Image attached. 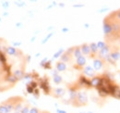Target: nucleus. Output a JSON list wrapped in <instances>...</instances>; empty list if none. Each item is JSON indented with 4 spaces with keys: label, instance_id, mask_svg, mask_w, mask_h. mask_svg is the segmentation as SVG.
Instances as JSON below:
<instances>
[{
    "label": "nucleus",
    "instance_id": "a878e982",
    "mask_svg": "<svg viewBox=\"0 0 120 113\" xmlns=\"http://www.w3.org/2000/svg\"><path fill=\"white\" fill-rule=\"evenodd\" d=\"M2 7H3L4 8H8L9 7V2H8V1H4V2H2Z\"/></svg>",
    "mask_w": 120,
    "mask_h": 113
},
{
    "label": "nucleus",
    "instance_id": "b1692460",
    "mask_svg": "<svg viewBox=\"0 0 120 113\" xmlns=\"http://www.w3.org/2000/svg\"><path fill=\"white\" fill-rule=\"evenodd\" d=\"M30 106H28V105H26L25 107H23L22 108V109H21V111H20V113H30Z\"/></svg>",
    "mask_w": 120,
    "mask_h": 113
},
{
    "label": "nucleus",
    "instance_id": "ddd939ff",
    "mask_svg": "<svg viewBox=\"0 0 120 113\" xmlns=\"http://www.w3.org/2000/svg\"><path fill=\"white\" fill-rule=\"evenodd\" d=\"M80 56H82L80 46H75L74 47V50H73V56L77 59L78 57H79Z\"/></svg>",
    "mask_w": 120,
    "mask_h": 113
},
{
    "label": "nucleus",
    "instance_id": "2f4dec72",
    "mask_svg": "<svg viewBox=\"0 0 120 113\" xmlns=\"http://www.w3.org/2000/svg\"><path fill=\"white\" fill-rule=\"evenodd\" d=\"M20 44H21L20 42H19V43L14 42V43H13V44H14V45H20Z\"/></svg>",
    "mask_w": 120,
    "mask_h": 113
},
{
    "label": "nucleus",
    "instance_id": "f704fd0d",
    "mask_svg": "<svg viewBox=\"0 0 120 113\" xmlns=\"http://www.w3.org/2000/svg\"><path fill=\"white\" fill-rule=\"evenodd\" d=\"M8 12H5V13L3 14V16H8Z\"/></svg>",
    "mask_w": 120,
    "mask_h": 113
},
{
    "label": "nucleus",
    "instance_id": "6ab92c4d",
    "mask_svg": "<svg viewBox=\"0 0 120 113\" xmlns=\"http://www.w3.org/2000/svg\"><path fill=\"white\" fill-rule=\"evenodd\" d=\"M112 15L114 16V18L116 19V20H117L118 21H120V9L118 10H116V11H113V12H111Z\"/></svg>",
    "mask_w": 120,
    "mask_h": 113
},
{
    "label": "nucleus",
    "instance_id": "423d86ee",
    "mask_svg": "<svg viewBox=\"0 0 120 113\" xmlns=\"http://www.w3.org/2000/svg\"><path fill=\"white\" fill-rule=\"evenodd\" d=\"M82 72H83V75L86 76V77H90V79L93 78L95 76V72L96 71L93 69V67L91 66H86L83 70H82Z\"/></svg>",
    "mask_w": 120,
    "mask_h": 113
},
{
    "label": "nucleus",
    "instance_id": "72a5a7b5",
    "mask_svg": "<svg viewBox=\"0 0 120 113\" xmlns=\"http://www.w3.org/2000/svg\"><path fill=\"white\" fill-rule=\"evenodd\" d=\"M60 7H65V5L63 4V3H60V5H59Z\"/></svg>",
    "mask_w": 120,
    "mask_h": 113
},
{
    "label": "nucleus",
    "instance_id": "9b49d317",
    "mask_svg": "<svg viewBox=\"0 0 120 113\" xmlns=\"http://www.w3.org/2000/svg\"><path fill=\"white\" fill-rule=\"evenodd\" d=\"M71 56H73L71 54H68V52H65V53H64L62 56H60V61L65 62V63L69 62V61L71 60Z\"/></svg>",
    "mask_w": 120,
    "mask_h": 113
},
{
    "label": "nucleus",
    "instance_id": "7ed1b4c3",
    "mask_svg": "<svg viewBox=\"0 0 120 113\" xmlns=\"http://www.w3.org/2000/svg\"><path fill=\"white\" fill-rule=\"evenodd\" d=\"M111 49H112V44H108L105 45V47L101 50H99V53H98V57L105 60L106 62V60L108 59V57L110 56V53H111Z\"/></svg>",
    "mask_w": 120,
    "mask_h": 113
},
{
    "label": "nucleus",
    "instance_id": "0eeeda50",
    "mask_svg": "<svg viewBox=\"0 0 120 113\" xmlns=\"http://www.w3.org/2000/svg\"><path fill=\"white\" fill-rule=\"evenodd\" d=\"M102 79H103V76H94L93 78H91L90 80V87L99 88L102 85Z\"/></svg>",
    "mask_w": 120,
    "mask_h": 113
},
{
    "label": "nucleus",
    "instance_id": "4be33fe9",
    "mask_svg": "<svg viewBox=\"0 0 120 113\" xmlns=\"http://www.w3.org/2000/svg\"><path fill=\"white\" fill-rule=\"evenodd\" d=\"M0 62H1L2 64H6V62H7V59H6L5 54L2 53L1 51H0Z\"/></svg>",
    "mask_w": 120,
    "mask_h": 113
},
{
    "label": "nucleus",
    "instance_id": "1a4fd4ad",
    "mask_svg": "<svg viewBox=\"0 0 120 113\" xmlns=\"http://www.w3.org/2000/svg\"><path fill=\"white\" fill-rule=\"evenodd\" d=\"M53 93H54V97H62L65 96L66 90L64 88H56V89H54Z\"/></svg>",
    "mask_w": 120,
    "mask_h": 113
},
{
    "label": "nucleus",
    "instance_id": "2eb2a0df",
    "mask_svg": "<svg viewBox=\"0 0 120 113\" xmlns=\"http://www.w3.org/2000/svg\"><path fill=\"white\" fill-rule=\"evenodd\" d=\"M53 81H54V83L55 84H56V85H60L62 82H63V79H62V77L60 76V75H55V76H53Z\"/></svg>",
    "mask_w": 120,
    "mask_h": 113
},
{
    "label": "nucleus",
    "instance_id": "7c9ffc66",
    "mask_svg": "<svg viewBox=\"0 0 120 113\" xmlns=\"http://www.w3.org/2000/svg\"><path fill=\"white\" fill-rule=\"evenodd\" d=\"M68 31H69V29H68V28L62 29V32H68Z\"/></svg>",
    "mask_w": 120,
    "mask_h": 113
},
{
    "label": "nucleus",
    "instance_id": "aec40b11",
    "mask_svg": "<svg viewBox=\"0 0 120 113\" xmlns=\"http://www.w3.org/2000/svg\"><path fill=\"white\" fill-rule=\"evenodd\" d=\"M0 113H9L8 112V110L7 106H6L4 103L0 105Z\"/></svg>",
    "mask_w": 120,
    "mask_h": 113
},
{
    "label": "nucleus",
    "instance_id": "4c0bfd02",
    "mask_svg": "<svg viewBox=\"0 0 120 113\" xmlns=\"http://www.w3.org/2000/svg\"><path fill=\"white\" fill-rule=\"evenodd\" d=\"M14 113H20V112H15V111H14Z\"/></svg>",
    "mask_w": 120,
    "mask_h": 113
},
{
    "label": "nucleus",
    "instance_id": "20e7f679",
    "mask_svg": "<svg viewBox=\"0 0 120 113\" xmlns=\"http://www.w3.org/2000/svg\"><path fill=\"white\" fill-rule=\"evenodd\" d=\"M105 63L106 62H105V60H103V59H101V58H99L97 56V57H95L93 59V69L96 71H101V70H103L105 68Z\"/></svg>",
    "mask_w": 120,
    "mask_h": 113
},
{
    "label": "nucleus",
    "instance_id": "c9c22d12",
    "mask_svg": "<svg viewBox=\"0 0 120 113\" xmlns=\"http://www.w3.org/2000/svg\"><path fill=\"white\" fill-rule=\"evenodd\" d=\"M118 75H119V78H120V71H118Z\"/></svg>",
    "mask_w": 120,
    "mask_h": 113
},
{
    "label": "nucleus",
    "instance_id": "e433bc0d",
    "mask_svg": "<svg viewBox=\"0 0 120 113\" xmlns=\"http://www.w3.org/2000/svg\"><path fill=\"white\" fill-rule=\"evenodd\" d=\"M0 51H1V44H0Z\"/></svg>",
    "mask_w": 120,
    "mask_h": 113
},
{
    "label": "nucleus",
    "instance_id": "f8f14e48",
    "mask_svg": "<svg viewBox=\"0 0 120 113\" xmlns=\"http://www.w3.org/2000/svg\"><path fill=\"white\" fill-rule=\"evenodd\" d=\"M6 52L8 55H10V56H15L18 54V51H17V48L15 46H8L6 48Z\"/></svg>",
    "mask_w": 120,
    "mask_h": 113
},
{
    "label": "nucleus",
    "instance_id": "473e14b6",
    "mask_svg": "<svg viewBox=\"0 0 120 113\" xmlns=\"http://www.w3.org/2000/svg\"><path fill=\"white\" fill-rule=\"evenodd\" d=\"M21 25H22L21 23H17V24H16V26H17V27H21Z\"/></svg>",
    "mask_w": 120,
    "mask_h": 113
},
{
    "label": "nucleus",
    "instance_id": "f3484780",
    "mask_svg": "<svg viewBox=\"0 0 120 113\" xmlns=\"http://www.w3.org/2000/svg\"><path fill=\"white\" fill-rule=\"evenodd\" d=\"M64 53H65V50H64L63 48H60V49L57 51V52H56V53H55V54H54L53 58H57V57H59V56H62Z\"/></svg>",
    "mask_w": 120,
    "mask_h": 113
},
{
    "label": "nucleus",
    "instance_id": "412c9836",
    "mask_svg": "<svg viewBox=\"0 0 120 113\" xmlns=\"http://www.w3.org/2000/svg\"><path fill=\"white\" fill-rule=\"evenodd\" d=\"M96 44H97V47H98V49H99V50L103 49L105 45L107 44V43L105 42V41H100V42L96 43Z\"/></svg>",
    "mask_w": 120,
    "mask_h": 113
},
{
    "label": "nucleus",
    "instance_id": "58836bf2",
    "mask_svg": "<svg viewBox=\"0 0 120 113\" xmlns=\"http://www.w3.org/2000/svg\"><path fill=\"white\" fill-rule=\"evenodd\" d=\"M0 21H1V17H0Z\"/></svg>",
    "mask_w": 120,
    "mask_h": 113
},
{
    "label": "nucleus",
    "instance_id": "dca6fc26",
    "mask_svg": "<svg viewBox=\"0 0 120 113\" xmlns=\"http://www.w3.org/2000/svg\"><path fill=\"white\" fill-rule=\"evenodd\" d=\"M21 102H22V101L17 103V104L15 105V107H14V110H15V112H20V111H21V109H22V108H23Z\"/></svg>",
    "mask_w": 120,
    "mask_h": 113
},
{
    "label": "nucleus",
    "instance_id": "4468645a",
    "mask_svg": "<svg viewBox=\"0 0 120 113\" xmlns=\"http://www.w3.org/2000/svg\"><path fill=\"white\" fill-rule=\"evenodd\" d=\"M13 75L19 80V79H21V78L24 77V72L21 71V70H16L14 71V73H13Z\"/></svg>",
    "mask_w": 120,
    "mask_h": 113
},
{
    "label": "nucleus",
    "instance_id": "cd10ccee",
    "mask_svg": "<svg viewBox=\"0 0 120 113\" xmlns=\"http://www.w3.org/2000/svg\"><path fill=\"white\" fill-rule=\"evenodd\" d=\"M27 91H28V93H30V94H32L33 92H34V89L30 86V85H28L27 86Z\"/></svg>",
    "mask_w": 120,
    "mask_h": 113
},
{
    "label": "nucleus",
    "instance_id": "a211bd4d",
    "mask_svg": "<svg viewBox=\"0 0 120 113\" xmlns=\"http://www.w3.org/2000/svg\"><path fill=\"white\" fill-rule=\"evenodd\" d=\"M7 80H8V82H9L10 84H15L16 82L18 81V79L16 78L15 76H14V75H11V74L8 76V78H7Z\"/></svg>",
    "mask_w": 120,
    "mask_h": 113
},
{
    "label": "nucleus",
    "instance_id": "c85d7f7f",
    "mask_svg": "<svg viewBox=\"0 0 120 113\" xmlns=\"http://www.w3.org/2000/svg\"><path fill=\"white\" fill-rule=\"evenodd\" d=\"M56 112L57 113H67L65 110H60L59 109H56Z\"/></svg>",
    "mask_w": 120,
    "mask_h": 113
},
{
    "label": "nucleus",
    "instance_id": "f257e3e1",
    "mask_svg": "<svg viewBox=\"0 0 120 113\" xmlns=\"http://www.w3.org/2000/svg\"><path fill=\"white\" fill-rule=\"evenodd\" d=\"M71 104L74 107H84L88 104V96L86 94V92L80 91L78 92L76 98L71 102Z\"/></svg>",
    "mask_w": 120,
    "mask_h": 113
},
{
    "label": "nucleus",
    "instance_id": "5701e85b",
    "mask_svg": "<svg viewBox=\"0 0 120 113\" xmlns=\"http://www.w3.org/2000/svg\"><path fill=\"white\" fill-rule=\"evenodd\" d=\"M53 35H54V32H50V33H48V34L46 35V37H45V39L42 41V44H45V43L47 42V41H48V40H49V39H50V38H51Z\"/></svg>",
    "mask_w": 120,
    "mask_h": 113
},
{
    "label": "nucleus",
    "instance_id": "bb28decb",
    "mask_svg": "<svg viewBox=\"0 0 120 113\" xmlns=\"http://www.w3.org/2000/svg\"><path fill=\"white\" fill-rule=\"evenodd\" d=\"M16 6L18 7H24L25 6V2L24 1H19V2H15Z\"/></svg>",
    "mask_w": 120,
    "mask_h": 113
},
{
    "label": "nucleus",
    "instance_id": "f03ea898",
    "mask_svg": "<svg viewBox=\"0 0 120 113\" xmlns=\"http://www.w3.org/2000/svg\"><path fill=\"white\" fill-rule=\"evenodd\" d=\"M120 59V48L117 45H113L112 44V49H111V53L110 56L108 57V59L106 60V62H112V63H116Z\"/></svg>",
    "mask_w": 120,
    "mask_h": 113
},
{
    "label": "nucleus",
    "instance_id": "39448f33",
    "mask_svg": "<svg viewBox=\"0 0 120 113\" xmlns=\"http://www.w3.org/2000/svg\"><path fill=\"white\" fill-rule=\"evenodd\" d=\"M86 63H87V59L86 57L83 56H80L79 57H78L76 59V63H75V67L76 69H79V70H83L85 67H86Z\"/></svg>",
    "mask_w": 120,
    "mask_h": 113
},
{
    "label": "nucleus",
    "instance_id": "6e6552de",
    "mask_svg": "<svg viewBox=\"0 0 120 113\" xmlns=\"http://www.w3.org/2000/svg\"><path fill=\"white\" fill-rule=\"evenodd\" d=\"M80 49H81V53L82 55L85 56H90L91 55V51H90V44H87V43H84L80 45Z\"/></svg>",
    "mask_w": 120,
    "mask_h": 113
},
{
    "label": "nucleus",
    "instance_id": "9d476101",
    "mask_svg": "<svg viewBox=\"0 0 120 113\" xmlns=\"http://www.w3.org/2000/svg\"><path fill=\"white\" fill-rule=\"evenodd\" d=\"M56 69L58 72H62V71H65L67 70V64L65 62H62V61H58L56 62Z\"/></svg>",
    "mask_w": 120,
    "mask_h": 113
},
{
    "label": "nucleus",
    "instance_id": "393cba45",
    "mask_svg": "<svg viewBox=\"0 0 120 113\" xmlns=\"http://www.w3.org/2000/svg\"><path fill=\"white\" fill-rule=\"evenodd\" d=\"M30 113H40V110H39L37 108H34V107H32V108H30Z\"/></svg>",
    "mask_w": 120,
    "mask_h": 113
},
{
    "label": "nucleus",
    "instance_id": "c756f323",
    "mask_svg": "<svg viewBox=\"0 0 120 113\" xmlns=\"http://www.w3.org/2000/svg\"><path fill=\"white\" fill-rule=\"evenodd\" d=\"M73 7L74 8H82V7H84V5H74Z\"/></svg>",
    "mask_w": 120,
    "mask_h": 113
}]
</instances>
